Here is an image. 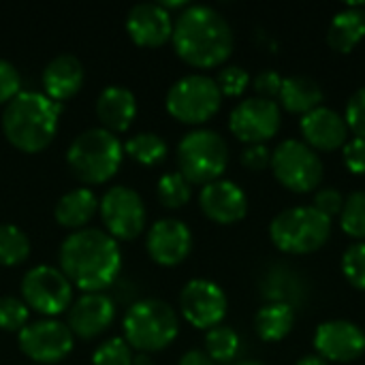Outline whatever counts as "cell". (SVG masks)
<instances>
[{
  "label": "cell",
  "instance_id": "4dcf8cb0",
  "mask_svg": "<svg viewBox=\"0 0 365 365\" xmlns=\"http://www.w3.org/2000/svg\"><path fill=\"white\" fill-rule=\"evenodd\" d=\"M340 227L353 240H365V190L351 192L340 212Z\"/></svg>",
  "mask_w": 365,
  "mask_h": 365
},
{
  "label": "cell",
  "instance_id": "603a6c76",
  "mask_svg": "<svg viewBox=\"0 0 365 365\" xmlns=\"http://www.w3.org/2000/svg\"><path fill=\"white\" fill-rule=\"evenodd\" d=\"M98 212V197L92 188L79 186L66 190L53 205V218L60 227L66 229H83Z\"/></svg>",
  "mask_w": 365,
  "mask_h": 365
},
{
  "label": "cell",
  "instance_id": "2e32d148",
  "mask_svg": "<svg viewBox=\"0 0 365 365\" xmlns=\"http://www.w3.org/2000/svg\"><path fill=\"white\" fill-rule=\"evenodd\" d=\"M145 250L160 265H178L192 250V231L180 218H158L148 229Z\"/></svg>",
  "mask_w": 365,
  "mask_h": 365
},
{
  "label": "cell",
  "instance_id": "8d00e7d4",
  "mask_svg": "<svg viewBox=\"0 0 365 365\" xmlns=\"http://www.w3.org/2000/svg\"><path fill=\"white\" fill-rule=\"evenodd\" d=\"M19 92H21V75L17 66L0 56V105H6Z\"/></svg>",
  "mask_w": 365,
  "mask_h": 365
},
{
  "label": "cell",
  "instance_id": "ffe728a7",
  "mask_svg": "<svg viewBox=\"0 0 365 365\" xmlns=\"http://www.w3.org/2000/svg\"><path fill=\"white\" fill-rule=\"evenodd\" d=\"M299 128L304 143L310 145L314 152H334L338 148H344V143L349 141V126L344 122V115L323 105L302 115Z\"/></svg>",
  "mask_w": 365,
  "mask_h": 365
},
{
  "label": "cell",
  "instance_id": "f1b7e54d",
  "mask_svg": "<svg viewBox=\"0 0 365 365\" xmlns=\"http://www.w3.org/2000/svg\"><path fill=\"white\" fill-rule=\"evenodd\" d=\"M240 351V336L235 329L227 327V325H216L212 329H207L205 334V353L210 355V359L216 364H227L231 359H235Z\"/></svg>",
  "mask_w": 365,
  "mask_h": 365
},
{
  "label": "cell",
  "instance_id": "7402d4cb",
  "mask_svg": "<svg viewBox=\"0 0 365 365\" xmlns=\"http://www.w3.org/2000/svg\"><path fill=\"white\" fill-rule=\"evenodd\" d=\"M96 115L103 128L122 133L137 115V96L124 83H109L96 96Z\"/></svg>",
  "mask_w": 365,
  "mask_h": 365
},
{
  "label": "cell",
  "instance_id": "9a60e30c",
  "mask_svg": "<svg viewBox=\"0 0 365 365\" xmlns=\"http://www.w3.org/2000/svg\"><path fill=\"white\" fill-rule=\"evenodd\" d=\"M314 349L327 364H351L365 353V331L351 321L321 323L314 334Z\"/></svg>",
  "mask_w": 365,
  "mask_h": 365
},
{
  "label": "cell",
  "instance_id": "30bf717a",
  "mask_svg": "<svg viewBox=\"0 0 365 365\" xmlns=\"http://www.w3.org/2000/svg\"><path fill=\"white\" fill-rule=\"evenodd\" d=\"M272 171L291 192H312L323 182L321 156L299 139H287L272 152Z\"/></svg>",
  "mask_w": 365,
  "mask_h": 365
},
{
  "label": "cell",
  "instance_id": "8fae6325",
  "mask_svg": "<svg viewBox=\"0 0 365 365\" xmlns=\"http://www.w3.org/2000/svg\"><path fill=\"white\" fill-rule=\"evenodd\" d=\"M98 212L105 225V231L113 240H133L137 237L148 220V210L143 197L126 186L113 184L98 199Z\"/></svg>",
  "mask_w": 365,
  "mask_h": 365
},
{
  "label": "cell",
  "instance_id": "8992f818",
  "mask_svg": "<svg viewBox=\"0 0 365 365\" xmlns=\"http://www.w3.org/2000/svg\"><path fill=\"white\" fill-rule=\"evenodd\" d=\"M178 171L190 184H210L220 180L229 165V145L218 130H188L175 148Z\"/></svg>",
  "mask_w": 365,
  "mask_h": 365
},
{
  "label": "cell",
  "instance_id": "74e56055",
  "mask_svg": "<svg viewBox=\"0 0 365 365\" xmlns=\"http://www.w3.org/2000/svg\"><path fill=\"white\" fill-rule=\"evenodd\" d=\"M312 207L331 220L334 216H338V214L342 212V207H344V197H342V192L336 190V188H321V190L314 195Z\"/></svg>",
  "mask_w": 365,
  "mask_h": 365
},
{
  "label": "cell",
  "instance_id": "d590c367",
  "mask_svg": "<svg viewBox=\"0 0 365 365\" xmlns=\"http://www.w3.org/2000/svg\"><path fill=\"white\" fill-rule=\"evenodd\" d=\"M344 122H346L349 130L355 133V137L365 139V86L349 98L346 111H344Z\"/></svg>",
  "mask_w": 365,
  "mask_h": 365
},
{
  "label": "cell",
  "instance_id": "d6a6232c",
  "mask_svg": "<svg viewBox=\"0 0 365 365\" xmlns=\"http://www.w3.org/2000/svg\"><path fill=\"white\" fill-rule=\"evenodd\" d=\"M30 323V308L17 295L0 297V329L4 331H21Z\"/></svg>",
  "mask_w": 365,
  "mask_h": 365
},
{
  "label": "cell",
  "instance_id": "1f68e13d",
  "mask_svg": "<svg viewBox=\"0 0 365 365\" xmlns=\"http://www.w3.org/2000/svg\"><path fill=\"white\" fill-rule=\"evenodd\" d=\"M133 346L122 338L113 336L103 340L94 353H92V364L94 365H130L133 361Z\"/></svg>",
  "mask_w": 365,
  "mask_h": 365
},
{
  "label": "cell",
  "instance_id": "ac0fdd59",
  "mask_svg": "<svg viewBox=\"0 0 365 365\" xmlns=\"http://www.w3.org/2000/svg\"><path fill=\"white\" fill-rule=\"evenodd\" d=\"M128 36L141 47H158L173 34V17L160 2H135L124 19Z\"/></svg>",
  "mask_w": 365,
  "mask_h": 365
},
{
  "label": "cell",
  "instance_id": "f35d334b",
  "mask_svg": "<svg viewBox=\"0 0 365 365\" xmlns=\"http://www.w3.org/2000/svg\"><path fill=\"white\" fill-rule=\"evenodd\" d=\"M342 160L346 165V169L355 175H364L365 173V139L361 137H353L344 143L342 148Z\"/></svg>",
  "mask_w": 365,
  "mask_h": 365
},
{
  "label": "cell",
  "instance_id": "d6986e66",
  "mask_svg": "<svg viewBox=\"0 0 365 365\" xmlns=\"http://www.w3.org/2000/svg\"><path fill=\"white\" fill-rule=\"evenodd\" d=\"M199 205L203 214L218 225L240 222L248 214V197L240 184L231 180H214L199 192Z\"/></svg>",
  "mask_w": 365,
  "mask_h": 365
},
{
  "label": "cell",
  "instance_id": "44dd1931",
  "mask_svg": "<svg viewBox=\"0 0 365 365\" xmlns=\"http://www.w3.org/2000/svg\"><path fill=\"white\" fill-rule=\"evenodd\" d=\"M41 79H43V92L49 98L62 103L81 90L83 79H86V68L77 56L66 51V53L53 56L45 64Z\"/></svg>",
  "mask_w": 365,
  "mask_h": 365
},
{
  "label": "cell",
  "instance_id": "4fadbf2b",
  "mask_svg": "<svg viewBox=\"0 0 365 365\" xmlns=\"http://www.w3.org/2000/svg\"><path fill=\"white\" fill-rule=\"evenodd\" d=\"M280 107L274 101L250 96L237 103L229 115V128L231 133L244 141L246 145L265 143L280 130Z\"/></svg>",
  "mask_w": 365,
  "mask_h": 365
},
{
  "label": "cell",
  "instance_id": "d4e9b609",
  "mask_svg": "<svg viewBox=\"0 0 365 365\" xmlns=\"http://www.w3.org/2000/svg\"><path fill=\"white\" fill-rule=\"evenodd\" d=\"M365 36V11L346 6L336 13L327 30V43L334 51L351 53Z\"/></svg>",
  "mask_w": 365,
  "mask_h": 365
},
{
  "label": "cell",
  "instance_id": "83f0119b",
  "mask_svg": "<svg viewBox=\"0 0 365 365\" xmlns=\"http://www.w3.org/2000/svg\"><path fill=\"white\" fill-rule=\"evenodd\" d=\"M32 244L28 233L13 225L0 222V263L2 265H19L30 257Z\"/></svg>",
  "mask_w": 365,
  "mask_h": 365
},
{
  "label": "cell",
  "instance_id": "cb8c5ba5",
  "mask_svg": "<svg viewBox=\"0 0 365 365\" xmlns=\"http://www.w3.org/2000/svg\"><path fill=\"white\" fill-rule=\"evenodd\" d=\"M278 98H280L282 109H287L289 113L306 115V113L314 111L317 107H321L325 94H323V88L319 86V81H314L312 77L291 75V77L282 79Z\"/></svg>",
  "mask_w": 365,
  "mask_h": 365
},
{
  "label": "cell",
  "instance_id": "3957f363",
  "mask_svg": "<svg viewBox=\"0 0 365 365\" xmlns=\"http://www.w3.org/2000/svg\"><path fill=\"white\" fill-rule=\"evenodd\" d=\"M62 103L38 90H21L2 109V133L21 152L45 150L58 133Z\"/></svg>",
  "mask_w": 365,
  "mask_h": 365
},
{
  "label": "cell",
  "instance_id": "5bb4252c",
  "mask_svg": "<svg viewBox=\"0 0 365 365\" xmlns=\"http://www.w3.org/2000/svg\"><path fill=\"white\" fill-rule=\"evenodd\" d=\"M225 291L205 278L188 280L180 291V312L197 329H212L227 317Z\"/></svg>",
  "mask_w": 365,
  "mask_h": 365
},
{
  "label": "cell",
  "instance_id": "ab89813d",
  "mask_svg": "<svg viewBox=\"0 0 365 365\" xmlns=\"http://www.w3.org/2000/svg\"><path fill=\"white\" fill-rule=\"evenodd\" d=\"M242 165L250 171H263L272 165V150L265 143L246 145L242 152Z\"/></svg>",
  "mask_w": 365,
  "mask_h": 365
},
{
  "label": "cell",
  "instance_id": "9c48e42d",
  "mask_svg": "<svg viewBox=\"0 0 365 365\" xmlns=\"http://www.w3.org/2000/svg\"><path fill=\"white\" fill-rule=\"evenodd\" d=\"M19 291L26 306L45 319H56L73 304L71 280L60 267L47 263L30 267L21 278Z\"/></svg>",
  "mask_w": 365,
  "mask_h": 365
},
{
  "label": "cell",
  "instance_id": "7a4b0ae2",
  "mask_svg": "<svg viewBox=\"0 0 365 365\" xmlns=\"http://www.w3.org/2000/svg\"><path fill=\"white\" fill-rule=\"evenodd\" d=\"M171 43L175 53L190 66L214 68L233 51V30L227 17L210 4H188L173 19Z\"/></svg>",
  "mask_w": 365,
  "mask_h": 365
},
{
  "label": "cell",
  "instance_id": "7c38bea8",
  "mask_svg": "<svg viewBox=\"0 0 365 365\" xmlns=\"http://www.w3.org/2000/svg\"><path fill=\"white\" fill-rule=\"evenodd\" d=\"M17 344L32 361L56 364L73 351L75 338L66 323L58 319H38L30 321L17 334Z\"/></svg>",
  "mask_w": 365,
  "mask_h": 365
},
{
  "label": "cell",
  "instance_id": "6da1fadb",
  "mask_svg": "<svg viewBox=\"0 0 365 365\" xmlns=\"http://www.w3.org/2000/svg\"><path fill=\"white\" fill-rule=\"evenodd\" d=\"M58 259L64 276L83 293L107 289L118 280L122 269L118 240L98 227H83L68 233L60 244Z\"/></svg>",
  "mask_w": 365,
  "mask_h": 365
},
{
  "label": "cell",
  "instance_id": "f6af8a7d",
  "mask_svg": "<svg viewBox=\"0 0 365 365\" xmlns=\"http://www.w3.org/2000/svg\"><path fill=\"white\" fill-rule=\"evenodd\" d=\"M237 365H265V364H261V361H255V359H246V361H240Z\"/></svg>",
  "mask_w": 365,
  "mask_h": 365
},
{
  "label": "cell",
  "instance_id": "836d02e7",
  "mask_svg": "<svg viewBox=\"0 0 365 365\" xmlns=\"http://www.w3.org/2000/svg\"><path fill=\"white\" fill-rule=\"evenodd\" d=\"M342 274L355 289L365 291V242H357L344 250Z\"/></svg>",
  "mask_w": 365,
  "mask_h": 365
},
{
  "label": "cell",
  "instance_id": "ba28073f",
  "mask_svg": "<svg viewBox=\"0 0 365 365\" xmlns=\"http://www.w3.org/2000/svg\"><path fill=\"white\" fill-rule=\"evenodd\" d=\"M222 94L214 77L205 73H188L175 79L165 96L167 111L184 124H203L218 113Z\"/></svg>",
  "mask_w": 365,
  "mask_h": 365
},
{
  "label": "cell",
  "instance_id": "60d3db41",
  "mask_svg": "<svg viewBox=\"0 0 365 365\" xmlns=\"http://www.w3.org/2000/svg\"><path fill=\"white\" fill-rule=\"evenodd\" d=\"M255 92L257 96L261 98H267V101H274V96L280 94V88H282V77L280 73L276 71H263L255 77Z\"/></svg>",
  "mask_w": 365,
  "mask_h": 365
},
{
  "label": "cell",
  "instance_id": "7bdbcfd3",
  "mask_svg": "<svg viewBox=\"0 0 365 365\" xmlns=\"http://www.w3.org/2000/svg\"><path fill=\"white\" fill-rule=\"evenodd\" d=\"M130 365H156L154 364V359L150 357V353H135L133 355V361H130Z\"/></svg>",
  "mask_w": 365,
  "mask_h": 365
},
{
  "label": "cell",
  "instance_id": "e575fe53",
  "mask_svg": "<svg viewBox=\"0 0 365 365\" xmlns=\"http://www.w3.org/2000/svg\"><path fill=\"white\" fill-rule=\"evenodd\" d=\"M216 83H218L222 96H242L246 92V88L250 86V75L244 66L229 64L218 71Z\"/></svg>",
  "mask_w": 365,
  "mask_h": 365
},
{
  "label": "cell",
  "instance_id": "e0dca14e",
  "mask_svg": "<svg viewBox=\"0 0 365 365\" xmlns=\"http://www.w3.org/2000/svg\"><path fill=\"white\" fill-rule=\"evenodd\" d=\"M115 319V302L103 293H81L68 306V329L79 338H96L111 327Z\"/></svg>",
  "mask_w": 365,
  "mask_h": 365
},
{
  "label": "cell",
  "instance_id": "4316f807",
  "mask_svg": "<svg viewBox=\"0 0 365 365\" xmlns=\"http://www.w3.org/2000/svg\"><path fill=\"white\" fill-rule=\"evenodd\" d=\"M124 154H128L133 160L141 165H158L167 158L169 145L163 135L154 130H137L124 141Z\"/></svg>",
  "mask_w": 365,
  "mask_h": 365
},
{
  "label": "cell",
  "instance_id": "f546056e",
  "mask_svg": "<svg viewBox=\"0 0 365 365\" xmlns=\"http://www.w3.org/2000/svg\"><path fill=\"white\" fill-rule=\"evenodd\" d=\"M156 197L165 207L178 210L190 201V182L180 171H167L156 182Z\"/></svg>",
  "mask_w": 365,
  "mask_h": 365
},
{
  "label": "cell",
  "instance_id": "5b68a950",
  "mask_svg": "<svg viewBox=\"0 0 365 365\" xmlns=\"http://www.w3.org/2000/svg\"><path fill=\"white\" fill-rule=\"evenodd\" d=\"M124 340L139 353L167 349L180 334V317L171 304L158 297L133 302L122 319Z\"/></svg>",
  "mask_w": 365,
  "mask_h": 365
},
{
  "label": "cell",
  "instance_id": "484cf974",
  "mask_svg": "<svg viewBox=\"0 0 365 365\" xmlns=\"http://www.w3.org/2000/svg\"><path fill=\"white\" fill-rule=\"evenodd\" d=\"M295 325V310L287 302H272L255 317V331L263 342L284 340Z\"/></svg>",
  "mask_w": 365,
  "mask_h": 365
},
{
  "label": "cell",
  "instance_id": "ee69618b",
  "mask_svg": "<svg viewBox=\"0 0 365 365\" xmlns=\"http://www.w3.org/2000/svg\"><path fill=\"white\" fill-rule=\"evenodd\" d=\"M295 365H329L323 357H319V355H306V357H302L299 361Z\"/></svg>",
  "mask_w": 365,
  "mask_h": 365
},
{
  "label": "cell",
  "instance_id": "277c9868",
  "mask_svg": "<svg viewBox=\"0 0 365 365\" xmlns=\"http://www.w3.org/2000/svg\"><path fill=\"white\" fill-rule=\"evenodd\" d=\"M124 160V143L103 126H90L73 137L66 148V163L75 178L86 184H103L115 175Z\"/></svg>",
  "mask_w": 365,
  "mask_h": 365
},
{
  "label": "cell",
  "instance_id": "52a82bcc",
  "mask_svg": "<svg viewBox=\"0 0 365 365\" xmlns=\"http://www.w3.org/2000/svg\"><path fill=\"white\" fill-rule=\"evenodd\" d=\"M331 235V220L312 205L289 207L280 212L269 225L274 246L287 255H310L327 244Z\"/></svg>",
  "mask_w": 365,
  "mask_h": 365
},
{
  "label": "cell",
  "instance_id": "b9f144b4",
  "mask_svg": "<svg viewBox=\"0 0 365 365\" xmlns=\"http://www.w3.org/2000/svg\"><path fill=\"white\" fill-rule=\"evenodd\" d=\"M178 365H216V364L210 359V355H207L205 351L190 349V351H186V353L180 357V364Z\"/></svg>",
  "mask_w": 365,
  "mask_h": 365
}]
</instances>
